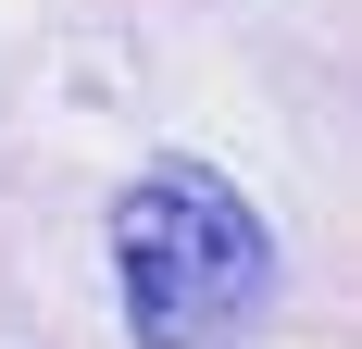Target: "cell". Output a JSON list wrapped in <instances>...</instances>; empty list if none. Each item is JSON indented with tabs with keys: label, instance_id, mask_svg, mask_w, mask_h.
<instances>
[{
	"label": "cell",
	"instance_id": "cell-1",
	"mask_svg": "<svg viewBox=\"0 0 362 349\" xmlns=\"http://www.w3.org/2000/svg\"><path fill=\"white\" fill-rule=\"evenodd\" d=\"M112 287H125V337L138 349H200L275 300V237L213 162H150L112 200Z\"/></svg>",
	"mask_w": 362,
	"mask_h": 349
}]
</instances>
